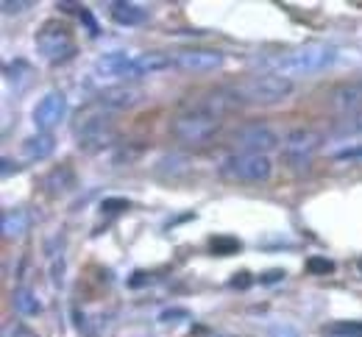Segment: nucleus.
Returning a JSON list of instances; mask_svg holds the SVG:
<instances>
[{"mask_svg":"<svg viewBox=\"0 0 362 337\" xmlns=\"http://www.w3.org/2000/svg\"><path fill=\"white\" fill-rule=\"evenodd\" d=\"M337 59V50L326 42H307L301 48L287 50L273 61V73L281 78H301V76H315L332 67Z\"/></svg>","mask_w":362,"mask_h":337,"instance_id":"1","label":"nucleus"},{"mask_svg":"<svg viewBox=\"0 0 362 337\" xmlns=\"http://www.w3.org/2000/svg\"><path fill=\"white\" fill-rule=\"evenodd\" d=\"M0 6H3V11H6V14H23L25 8H34V3H31V0H3Z\"/></svg>","mask_w":362,"mask_h":337,"instance_id":"28","label":"nucleus"},{"mask_svg":"<svg viewBox=\"0 0 362 337\" xmlns=\"http://www.w3.org/2000/svg\"><path fill=\"white\" fill-rule=\"evenodd\" d=\"M237 103H251V106H273L293 95V81L281 78L276 73H262V76H245L228 87Z\"/></svg>","mask_w":362,"mask_h":337,"instance_id":"2","label":"nucleus"},{"mask_svg":"<svg viewBox=\"0 0 362 337\" xmlns=\"http://www.w3.org/2000/svg\"><path fill=\"white\" fill-rule=\"evenodd\" d=\"M273 173L271 156L262 153H231L221 165V176L240 184H262Z\"/></svg>","mask_w":362,"mask_h":337,"instance_id":"4","label":"nucleus"},{"mask_svg":"<svg viewBox=\"0 0 362 337\" xmlns=\"http://www.w3.org/2000/svg\"><path fill=\"white\" fill-rule=\"evenodd\" d=\"M226 61V53L215 48H181L173 53V67L184 73H215Z\"/></svg>","mask_w":362,"mask_h":337,"instance_id":"8","label":"nucleus"},{"mask_svg":"<svg viewBox=\"0 0 362 337\" xmlns=\"http://www.w3.org/2000/svg\"><path fill=\"white\" fill-rule=\"evenodd\" d=\"M268 337H301V332L293 324H273L268 329Z\"/></svg>","mask_w":362,"mask_h":337,"instance_id":"27","label":"nucleus"},{"mask_svg":"<svg viewBox=\"0 0 362 337\" xmlns=\"http://www.w3.org/2000/svg\"><path fill=\"white\" fill-rule=\"evenodd\" d=\"M11 170L17 173V170H20V165H17V162H11L8 156H3V170H0V173H3V179H8V176H11Z\"/></svg>","mask_w":362,"mask_h":337,"instance_id":"31","label":"nucleus"},{"mask_svg":"<svg viewBox=\"0 0 362 337\" xmlns=\"http://www.w3.org/2000/svg\"><path fill=\"white\" fill-rule=\"evenodd\" d=\"M53 150H56V137L47 131H37L23 140V156L28 162H45L47 156H53Z\"/></svg>","mask_w":362,"mask_h":337,"instance_id":"15","label":"nucleus"},{"mask_svg":"<svg viewBox=\"0 0 362 337\" xmlns=\"http://www.w3.org/2000/svg\"><path fill=\"white\" fill-rule=\"evenodd\" d=\"M206 337H234V335H226V332H215V335H206Z\"/></svg>","mask_w":362,"mask_h":337,"instance_id":"33","label":"nucleus"},{"mask_svg":"<svg viewBox=\"0 0 362 337\" xmlns=\"http://www.w3.org/2000/svg\"><path fill=\"white\" fill-rule=\"evenodd\" d=\"M307 271H310V273H332V271H334V265H332L329 259H320V256H313V259L307 262Z\"/></svg>","mask_w":362,"mask_h":337,"instance_id":"29","label":"nucleus"},{"mask_svg":"<svg viewBox=\"0 0 362 337\" xmlns=\"http://www.w3.org/2000/svg\"><path fill=\"white\" fill-rule=\"evenodd\" d=\"M0 226H3V237L6 240H17L31 229V215L25 209H8V212H3Z\"/></svg>","mask_w":362,"mask_h":337,"instance_id":"17","label":"nucleus"},{"mask_svg":"<svg viewBox=\"0 0 362 337\" xmlns=\"http://www.w3.org/2000/svg\"><path fill=\"white\" fill-rule=\"evenodd\" d=\"M329 103L332 109L343 112V114H360L362 112V81H346V84H337L332 93H329Z\"/></svg>","mask_w":362,"mask_h":337,"instance_id":"13","label":"nucleus"},{"mask_svg":"<svg viewBox=\"0 0 362 337\" xmlns=\"http://www.w3.org/2000/svg\"><path fill=\"white\" fill-rule=\"evenodd\" d=\"M129 61H132V56L126 50H109V53L98 56L92 67H95V76H103V78H126Z\"/></svg>","mask_w":362,"mask_h":337,"instance_id":"14","label":"nucleus"},{"mask_svg":"<svg viewBox=\"0 0 362 337\" xmlns=\"http://www.w3.org/2000/svg\"><path fill=\"white\" fill-rule=\"evenodd\" d=\"M142 90L134 84H112V87H103L98 93V106L103 109H112V112H129L142 103Z\"/></svg>","mask_w":362,"mask_h":337,"instance_id":"11","label":"nucleus"},{"mask_svg":"<svg viewBox=\"0 0 362 337\" xmlns=\"http://www.w3.org/2000/svg\"><path fill=\"white\" fill-rule=\"evenodd\" d=\"M42 184H45V190L50 195H64L76 187V173H73L70 165H56V167L45 176Z\"/></svg>","mask_w":362,"mask_h":337,"instance_id":"18","label":"nucleus"},{"mask_svg":"<svg viewBox=\"0 0 362 337\" xmlns=\"http://www.w3.org/2000/svg\"><path fill=\"white\" fill-rule=\"evenodd\" d=\"M334 162H351V165H362V145L346 148L340 153H334Z\"/></svg>","mask_w":362,"mask_h":337,"instance_id":"24","label":"nucleus"},{"mask_svg":"<svg viewBox=\"0 0 362 337\" xmlns=\"http://www.w3.org/2000/svg\"><path fill=\"white\" fill-rule=\"evenodd\" d=\"M129 206H132V203L123 201V198H103V203H100L103 212H126Z\"/></svg>","mask_w":362,"mask_h":337,"instance_id":"30","label":"nucleus"},{"mask_svg":"<svg viewBox=\"0 0 362 337\" xmlns=\"http://www.w3.org/2000/svg\"><path fill=\"white\" fill-rule=\"evenodd\" d=\"M168 67H173V53H165V50L139 53V56H132V61H129L126 81L145 78V76H156V73H162V70H168Z\"/></svg>","mask_w":362,"mask_h":337,"instance_id":"12","label":"nucleus"},{"mask_svg":"<svg viewBox=\"0 0 362 337\" xmlns=\"http://www.w3.org/2000/svg\"><path fill=\"white\" fill-rule=\"evenodd\" d=\"M189 170V159L181 156V153H168L156 162V173L165 176V179H176V176H184Z\"/></svg>","mask_w":362,"mask_h":337,"instance_id":"20","label":"nucleus"},{"mask_svg":"<svg viewBox=\"0 0 362 337\" xmlns=\"http://www.w3.org/2000/svg\"><path fill=\"white\" fill-rule=\"evenodd\" d=\"M323 148V134L315 129H293L284 140H281V153L290 165L296 167H307L313 162L317 150Z\"/></svg>","mask_w":362,"mask_h":337,"instance_id":"5","label":"nucleus"},{"mask_svg":"<svg viewBox=\"0 0 362 337\" xmlns=\"http://www.w3.org/2000/svg\"><path fill=\"white\" fill-rule=\"evenodd\" d=\"M337 131H340V134H362V112L360 114L346 117V120H343V126H340Z\"/></svg>","mask_w":362,"mask_h":337,"instance_id":"26","label":"nucleus"},{"mask_svg":"<svg viewBox=\"0 0 362 337\" xmlns=\"http://www.w3.org/2000/svg\"><path fill=\"white\" fill-rule=\"evenodd\" d=\"M76 137H78V145L84 150H98V148H106L117 140V129L112 126V120L92 114V117L81 120V126L76 129Z\"/></svg>","mask_w":362,"mask_h":337,"instance_id":"9","label":"nucleus"},{"mask_svg":"<svg viewBox=\"0 0 362 337\" xmlns=\"http://www.w3.org/2000/svg\"><path fill=\"white\" fill-rule=\"evenodd\" d=\"M37 48L45 56L50 64H62L67 59H73L76 53V40L73 34L64 28V25H56V23H45L42 31L37 34Z\"/></svg>","mask_w":362,"mask_h":337,"instance_id":"6","label":"nucleus"},{"mask_svg":"<svg viewBox=\"0 0 362 337\" xmlns=\"http://www.w3.org/2000/svg\"><path fill=\"white\" fill-rule=\"evenodd\" d=\"M11 304H14V309L20 312V315H25V318H31V315H40L42 312V304H40V298H37V292L31 288H17L11 292Z\"/></svg>","mask_w":362,"mask_h":337,"instance_id":"19","label":"nucleus"},{"mask_svg":"<svg viewBox=\"0 0 362 337\" xmlns=\"http://www.w3.org/2000/svg\"><path fill=\"white\" fill-rule=\"evenodd\" d=\"M162 324H179V321H189V309H181V307H173V309H165L159 315Z\"/></svg>","mask_w":362,"mask_h":337,"instance_id":"25","label":"nucleus"},{"mask_svg":"<svg viewBox=\"0 0 362 337\" xmlns=\"http://www.w3.org/2000/svg\"><path fill=\"white\" fill-rule=\"evenodd\" d=\"M3 337H40V335L34 329H28L25 324H20V321H8L3 326Z\"/></svg>","mask_w":362,"mask_h":337,"instance_id":"23","label":"nucleus"},{"mask_svg":"<svg viewBox=\"0 0 362 337\" xmlns=\"http://www.w3.org/2000/svg\"><path fill=\"white\" fill-rule=\"evenodd\" d=\"M231 143H234V148H240V153H262V156H268L271 150H276L281 145V140L265 123H245L231 134Z\"/></svg>","mask_w":362,"mask_h":337,"instance_id":"7","label":"nucleus"},{"mask_svg":"<svg viewBox=\"0 0 362 337\" xmlns=\"http://www.w3.org/2000/svg\"><path fill=\"white\" fill-rule=\"evenodd\" d=\"M209 245H212V251H215L218 256H228V254H237V251H240V242L231 240V237H215Z\"/></svg>","mask_w":362,"mask_h":337,"instance_id":"22","label":"nucleus"},{"mask_svg":"<svg viewBox=\"0 0 362 337\" xmlns=\"http://www.w3.org/2000/svg\"><path fill=\"white\" fill-rule=\"evenodd\" d=\"M281 279H284V271H271V273H265L262 285H273V282H281Z\"/></svg>","mask_w":362,"mask_h":337,"instance_id":"32","label":"nucleus"},{"mask_svg":"<svg viewBox=\"0 0 362 337\" xmlns=\"http://www.w3.org/2000/svg\"><path fill=\"white\" fill-rule=\"evenodd\" d=\"M109 14H112V20L117 23V25H142L145 20H148V8L145 6H139V3H123V0H117V3H112L109 6Z\"/></svg>","mask_w":362,"mask_h":337,"instance_id":"16","label":"nucleus"},{"mask_svg":"<svg viewBox=\"0 0 362 337\" xmlns=\"http://www.w3.org/2000/svg\"><path fill=\"white\" fill-rule=\"evenodd\" d=\"M221 131V117L204 114V112H192L187 109L170 123V134L176 137V143L187 145V148H204L209 145Z\"/></svg>","mask_w":362,"mask_h":337,"instance_id":"3","label":"nucleus"},{"mask_svg":"<svg viewBox=\"0 0 362 337\" xmlns=\"http://www.w3.org/2000/svg\"><path fill=\"white\" fill-rule=\"evenodd\" d=\"M323 335L329 337H362V321H337L323 326Z\"/></svg>","mask_w":362,"mask_h":337,"instance_id":"21","label":"nucleus"},{"mask_svg":"<svg viewBox=\"0 0 362 337\" xmlns=\"http://www.w3.org/2000/svg\"><path fill=\"white\" fill-rule=\"evenodd\" d=\"M34 126H37V131H53L64 117H67V95L64 93H47L37 106H34Z\"/></svg>","mask_w":362,"mask_h":337,"instance_id":"10","label":"nucleus"}]
</instances>
